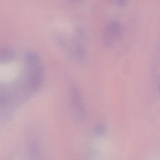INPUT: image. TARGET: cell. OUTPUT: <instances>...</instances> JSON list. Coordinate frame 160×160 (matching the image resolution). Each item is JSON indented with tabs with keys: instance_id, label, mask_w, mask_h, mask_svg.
<instances>
[{
	"instance_id": "obj_1",
	"label": "cell",
	"mask_w": 160,
	"mask_h": 160,
	"mask_svg": "<svg viewBox=\"0 0 160 160\" xmlns=\"http://www.w3.org/2000/svg\"><path fill=\"white\" fill-rule=\"evenodd\" d=\"M122 32V25L118 20L110 21L104 28L103 40L107 47L111 46L121 37Z\"/></svg>"
},
{
	"instance_id": "obj_2",
	"label": "cell",
	"mask_w": 160,
	"mask_h": 160,
	"mask_svg": "<svg viewBox=\"0 0 160 160\" xmlns=\"http://www.w3.org/2000/svg\"><path fill=\"white\" fill-rule=\"evenodd\" d=\"M70 106L74 115L78 118H82L85 115V107L81 93L78 87L74 84L70 89Z\"/></svg>"
},
{
	"instance_id": "obj_3",
	"label": "cell",
	"mask_w": 160,
	"mask_h": 160,
	"mask_svg": "<svg viewBox=\"0 0 160 160\" xmlns=\"http://www.w3.org/2000/svg\"><path fill=\"white\" fill-rule=\"evenodd\" d=\"M0 61L1 62H12L15 56V52L14 50L10 47H4L2 48L0 52Z\"/></svg>"
},
{
	"instance_id": "obj_4",
	"label": "cell",
	"mask_w": 160,
	"mask_h": 160,
	"mask_svg": "<svg viewBox=\"0 0 160 160\" xmlns=\"http://www.w3.org/2000/svg\"><path fill=\"white\" fill-rule=\"evenodd\" d=\"M130 0H111L112 2L119 7H125L128 4Z\"/></svg>"
},
{
	"instance_id": "obj_5",
	"label": "cell",
	"mask_w": 160,
	"mask_h": 160,
	"mask_svg": "<svg viewBox=\"0 0 160 160\" xmlns=\"http://www.w3.org/2000/svg\"><path fill=\"white\" fill-rule=\"evenodd\" d=\"M69 1H70V2H80V1H81V0H69Z\"/></svg>"
},
{
	"instance_id": "obj_6",
	"label": "cell",
	"mask_w": 160,
	"mask_h": 160,
	"mask_svg": "<svg viewBox=\"0 0 160 160\" xmlns=\"http://www.w3.org/2000/svg\"><path fill=\"white\" fill-rule=\"evenodd\" d=\"M153 160H160V156L157 157L156 158L154 159Z\"/></svg>"
}]
</instances>
